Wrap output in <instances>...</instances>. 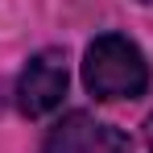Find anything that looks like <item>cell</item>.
Segmentation results:
<instances>
[{
	"instance_id": "cell-2",
	"label": "cell",
	"mask_w": 153,
	"mask_h": 153,
	"mask_svg": "<svg viewBox=\"0 0 153 153\" xmlns=\"http://www.w3.org/2000/svg\"><path fill=\"white\" fill-rule=\"evenodd\" d=\"M66 54L62 50H42L29 58V66L17 79V103L25 116H46L54 112L66 95Z\"/></svg>"
},
{
	"instance_id": "cell-4",
	"label": "cell",
	"mask_w": 153,
	"mask_h": 153,
	"mask_svg": "<svg viewBox=\"0 0 153 153\" xmlns=\"http://www.w3.org/2000/svg\"><path fill=\"white\" fill-rule=\"evenodd\" d=\"M100 153H132V149H128V141L120 137V132H108V141H103Z\"/></svg>"
},
{
	"instance_id": "cell-1",
	"label": "cell",
	"mask_w": 153,
	"mask_h": 153,
	"mask_svg": "<svg viewBox=\"0 0 153 153\" xmlns=\"http://www.w3.org/2000/svg\"><path fill=\"white\" fill-rule=\"evenodd\" d=\"M83 83L100 100H137L149 87V62L128 37L103 33L87 46L83 58Z\"/></svg>"
},
{
	"instance_id": "cell-5",
	"label": "cell",
	"mask_w": 153,
	"mask_h": 153,
	"mask_svg": "<svg viewBox=\"0 0 153 153\" xmlns=\"http://www.w3.org/2000/svg\"><path fill=\"white\" fill-rule=\"evenodd\" d=\"M145 137H149V153H153V116H149V124H145Z\"/></svg>"
},
{
	"instance_id": "cell-3",
	"label": "cell",
	"mask_w": 153,
	"mask_h": 153,
	"mask_svg": "<svg viewBox=\"0 0 153 153\" xmlns=\"http://www.w3.org/2000/svg\"><path fill=\"white\" fill-rule=\"evenodd\" d=\"M108 132H112V128H103V124H95L91 116L75 112V116H66V120L46 137V153H100L103 141H108Z\"/></svg>"
}]
</instances>
